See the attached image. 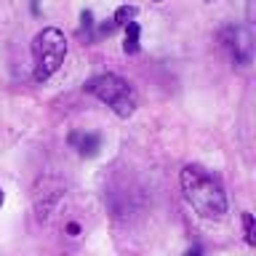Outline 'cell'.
<instances>
[{
    "mask_svg": "<svg viewBox=\"0 0 256 256\" xmlns=\"http://www.w3.org/2000/svg\"><path fill=\"white\" fill-rule=\"evenodd\" d=\"M91 30H94V14L83 11L80 14V32H91Z\"/></svg>",
    "mask_w": 256,
    "mask_h": 256,
    "instance_id": "cell-9",
    "label": "cell"
},
{
    "mask_svg": "<svg viewBox=\"0 0 256 256\" xmlns=\"http://www.w3.org/2000/svg\"><path fill=\"white\" fill-rule=\"evenodd\" d=\"M112 30H115V22H112V19H110L107 24H102V27H99V32H102V35H110Z\"/></svg>",
    "mask_w": 256,
    "mask_h": 256,
    "instance_id": "cell-11",
    "label": "cell"
},
{
    "mask_svg": "<svg viewBox=\"0 0 256 256\" xmlns=\"http://www.w3.org/2000/svg\"><path fill=\"white\" fill-rule=\"evenodd\" d=\"M184 256H203V251H200V248H190V251L184 254Z\"/></svg>",
    "mask_w": 256,
    "mask_h": 256,
    "instance_id": "cell-12",
    "label": "cell"
},
{
    "mask_svg": "<svg viewBox=\"0 0 256 256\" xmlns=\"http://www.w3.org/2000/svg\"><path fill=\"white\" fill-rule=\"evenodd\" d=\"M179 182L187 203L203 219H222L227 214V195H224L222 182L208 174L203 166H184Z\"/></svg>",
    "mask_w": 256,
    "mask_h": 256,
    "instance_id": "cell-1",
    "label": "cell"
},
{
    "mask_svg": "<svg viewBox=\"0 0 256 256\" xmlns=\"http://www.w3.org/2000/svg\"><path fill=\"white\" fill-rule=\"evenodd\" d=\"M222 43L240 67H246L251 62V38H248V32L243 27H227L222 32Z\"/></svg>",
    "mask_w": 256,
    "mask_h": 256,
    "instance_id": "cell-4",
    "label": "cell"
},
{
    "mask_svg": "<svg viewBox=\"0 0 256 256\" xmlns=\"http://www.w3.org/2000/svg\"><path fill=\"white\" fill-rule=\"evenodd\" d=\"M70 144L83 158H94V155H99V150H102V136L88 134V131H75V134H70Z\"/></svg>",
    "mask_w": 256,
    "mask_h": 256,
    "instance_id": "cell-5",
    "label": "cell"
},
{
    "mask_svg": "<svg viewBox=\"0 0 256 256\" xmlns=\"http://www.w3.org/2000/svg\"><path fill=\"white\" fill-rule=\"evenodd\" d=\"M136 14H139L136 6H120L115 11V16H112V22H115V27H126V24H131L136 19Z\"/></svg>",
    "mask_w": 256,
    "mask_h": 256,
    "instance_id": "cell-7",
    "label": "cell"
},
{
    "mask_svg": "<svg viewBox=\"0 0 256 256\" xmlns=\"http://www.w3.org/2000/svg\"><path fill=\"white\" fill-rule=\"evenodd\" d=\"M139 35H142V27H139L136 22L126 24V40H123V51H126L128 56L139 54V48H142V43H139Z\"/></svg>",
    "mask_w": 256,
    "mask_h": 256,
    "instance_id": "cell-6",
    "label": "cell"
},
{
    "mask_svg": "<svg viewBox=\"0 0 256 256\" xmlns=\"http://www.w3.org/2000/svg\"><path fill=\"white\" fill-rule=\"evenodd\" d=\"M86 91L96 96L99 102H104L107 107H112V112L118 118H131L136 110L134 88L118 75H96L86 83Z\"/></svg>",
    "mask_w": 256,
    "mask_h": 256,
    "instance_id": "cell-3",
    "label": "cell"
},
{
    "mask_svg": "<svg viewBox=\"0 0 256 256\" xmlns=\"http://www.w3.org/2000/svg\"><path fill=\"white\" fill-rule=\"evenodd\" d=\"M67 235H70V238H78V235H80V224H78V222H70V224H67Z\"/></svg>",
    "mask_w": 256,
    "mask_h": 256,
    "instance_id": "cell-10",
    "label": "cell"
},
{
    "mask_svg": "<svg viewBox=\"0 0 256 256\" xmlns=\"http://www.w3.org/2000/svg\"><path fill=\"white\" fill-rule=\"evenodd\" d=\"M3 200H6V195H3V190H0V206H3Z\"/></svg>",
    "mask_w": 256,
    "mask_h": 256,
    "instance_id": "cell-13",
    "label": "cell"
},
{
    "mask_svg": "<svg viewBox=\"0 0 256 256\" xmlns=\"http://www.w3.org/2000/svg\"><path fill=\"white\" fill-rule=\"evenodd\" d=\"M64 56H67V40H64L62 32L56 27L40 30L35 35V40H32V59H35L32 78L38 83L48 80L64 64Z\"/></svg>",
    "mask_w": 256,
    "mask_h": 256,
    "instance_id": "cell-2",
    "label": "cell"
},
{
    "mask_svg": "<svg viewBox=\"0 0 256 256\" xmlns=\"http://www.w3.org/2000/svg\"><path fill=\"white\" fill-rule=\"evenodd\" d=\"M155 3H163V0H155Z\"/></svg>",
    "mask_w": 256,
    "mask_h": 256,
    "instance_id": "cell-14",
    "label": "cell"
},
{
    "mask_svg": "<svg viewBox=\"0 0 256 256\" xmlns=\"http://www.w3.org/2000/svg\"><path fill=\"white\" fill-rule=\"evenodd\" d=\"M243 230H246V243L248 246H256V230H254V216L251 214H243Z\"/></svg>",
    "mask_w": 256,
    "mask_h": 256,
    "instance_id": "cell-8",
    "label": "cell"
}]
</instances>
